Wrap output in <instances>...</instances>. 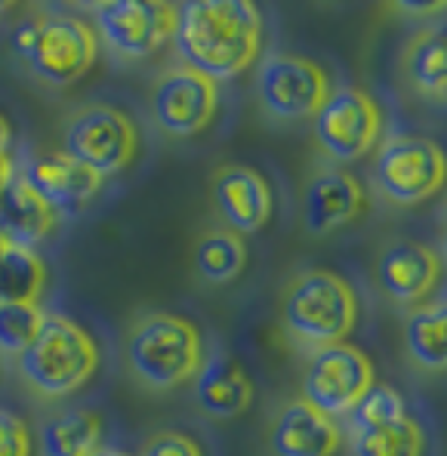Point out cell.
I'll use <instances>...</instances> for the list:
<instances>
[{
	"instance_id": "obj_13",
	"label": "cell",
	"mask_w": 447,
	"mask_h": 456,
	"mask_svg": "<svg viewBox=\"0 0 447 456\" xmlns=\"http://www.w3.org/2000/svg\"><path fill=\"white\" fill-rule=\"evenodd\" d=\"M210 198L225 228L235 234H256L269 225L275 213L272 185L259 170L247 164H223L216 167L210 183Z\"/></svg>"
},
{
	"instance_id": "obj_25",
	"label": "cell",
	"mask_w": 447,
	"mask_h": 456,
	"mask_svg": "<svg viewBox=\"0 0 447 456\" xmlns=\"http://www.w3.org/2000/svg\"><path fill=\"white\" fill-rule=\"evenodd\" d=\"M352 456H423L426 435L417 419L404 417L392 426L349 432Z\"/></svg>"
},
{
	"instance_id": "obj_7",
	"label": "cell",
	"mask_w": 447,
	"mask_h": 456,
	"mask_svg": "<svg viewBox=\"0 0 447 456\" xmlns=\"http://www.w3.org/2000/svg\"><path fill=\"white\" fill-rule=\"evenodd\" d=\"M383 133V111L362 86H339L312 118V139L333 164L362 160L377 149Z\"/></svg>"
},
{
	"instance_id": "obj_29",
	"label": "cell",
	"mask_w": 447,
	"mask_h": 456,
	"mask_svg": "<svg viewBox=\"0 0 447 456\" xmlns=\"http://www.w3.org/2000/svg\"><path fill=\"white\" fill-rule=\"evenodd\" d=\"M142 456H204L201 444L195 438L183 432H158L155 438H149Z\"/></svg>"
},
{
	"instance_id": "obj_32",
	"label": "cell",
	"mask_w": 447,
	"mask_h": 456,
	"mask_svg": "<svg viewBox=\"0 0 447 456\" xmlns=\"http://www.w3.org/2000/svg\"><path fill=\"white\" fill-rule=\"evenodd\" d=\"M90 456H130V453L115 451V447H99V451H96V453H90Z\"/></svg>"
},
{
	"instance_id": "obj_26",
	"label": "cell",
	"mask_w": 447,
	"mask_h": 456,
	"mask_svg": "<svg viewBox=\"0 0 447 456\" xmlns=\"http://www.w3.org/2000/svg\"><path fill=\"white\" fill-rule=\"evenodd\" d=\"M407 407L398 388L386 382H373L364 392V398L349 411V432H367V428H383L392 422L404 419Z\"/></svg>"
},
{
	"instance_id": "obj_15",
	"label": "cell",
	"mask_w": 447,
	"mask_h": 456,
	"mask_svg": "<svg viewBox=\"0 0 447 456\" xmlns=\"http://www.w3.org/2000/svg\"><path fill=\"white\" fill-rule=\"evenodd\" d=\"M22 173L31 183V189L50 204V210L65 213V216H77L81 210H86L102 189V176L86 170L65 151L37 154Z\"/></svg>"
},
{
	"instance_id": "obj_18",
	"label": "cell",
	"mask_w": 447,
	"mask_h": 456,
	"mask_svg": "<svg viewBox=\"0 0 447 456\" xmlns=\"http://www.w3.org/2000/svg\"><path fill=\"white\" fill-rule=\"evenodd\" d=\"M195 398L207 417L232 419L253 404V379L232 354H213L195 373Z\"/></svg>"
},
{
	"instance_id": "obj_8",
	"label": "cell",
	"mask_w": 447,
	"mask_h": 456,
	"mask_svg": "<svg viewBox=\"0 0 447 456\" xmlns=\"http://www.w3.org/2000/svg\"><path fill=\"white\" fill-rule=\"evenodd\" d=\"M65 154L93 170L96 176H115L136 158L139 133L121 109L86 105L65 120Z\"/></svg>"
},
{
	"instance_id": "obj_22",
	"label": "cell",
	"mask_w": 447,
	"mask_h": 456,
	"mask_svg": "<svg viewBox=\"0 0 447 456\" xmlns=\"http://www.w3.org/2000/svg\"><path fill=\"white\" fill-rule=\"evenodd\" d=\"M404 346L413 364L442 370L447 364V308L442 299L419 303L404 321Z\"/></svg>"
},
{
	"instance_id": "obj_30",
	"label": "cell",
	"mask_w": 447,
	"mask_h": 456,
	"mask_svg": "<svg viewBox=\"0 0 447 456\" xmlns=\"http://www.w3.org/2000/svg\"><path fill=\"white\" fill-rule=\"evenodd\" d=\"M12 173H16V164H12L10 151H4L0 154V191L6 189V183L12 179Z\"/></svg>"
},
{
	"instance_id": "obj_28",
	"label": "cell",
	"mask_w": 447,
	"mask_h": 456,
	"mask_svg": "<svg viewBox=\"0 0 447 456\" xmlns=\"http://www.w3.org/2000/svg\"><path fill=\"white\" fill-rule=\"evenodd\" d=\"M0 456H31V432L22 417L0 407Z\"/></svg>"
},
{
	"instance_id": "obj_6",
	"label": "cell",
	"mask_w": 447,
	"mask_h": 456,
	"mask_svg": "<svg viewBox=\"0 0 447 456\" xmlns=\"http://www.w3.org/2000/svg\"><path fill=\"white\" fill-rule=\"evenodd\" d=\"M447 160L438 142L426 136H392L373 158V185L386 200L413 207L444 189Z\"/></svg>"
},
{
	"instance_id": "obj_4",
	"label": "cell",
	"mask_w": 447,
	"mask_h": 456,
	"mask_svg": "<svg viewBox=\"0 0 447 456\" xmlns=\"http://www.w3.org/2000/svg\"><path fill=\"white\" fill-rule=\"evenodd\" d=\"M126 364L145 388L167 392L189 382L204 364L201 330L189 318L149 312L133 321L126 337Z\"/></svg>"
},
{
	"instance_id": "obj_1",
	"label": "cell",
	"mask_w": 447,
	"mask_h": 456,
	"mask_svg": "<svg viewBox=\"0 0 447 456\" xmlns=\"http://www.w3.org/2000/svg\"><path fill=\"white\" fill-rule=\"evenodd\" d=\"M173 44L185 69L213 84L244 75L263 46V16L250 0H191L176 6Z\"/></svg>"
},
{
	"instance_id": "obj_5",
	"label": "cell",
	"mask_w": 447,
	"mask_h": 456,
	"mask_svg": "<svg viewBox=\"0 0 447 456\" xmlns=\"http://www.w3.org/2000/svg\"><path fill=\"white\" fill-rule=\"evenodd\" d=\"M99 367V346L65 314H46L37 339L19 354L22 379L44 398L77 392Z\"/></svg>"
},
{
	"instance_id": "obj_9",
	"label": "cell",
	"mask_w": 447,
	"mask_h": 456,
	"mask_svg": "<svg viewBox=\"0 0 447 456\" xmlns=\"http://www.w3.org/2000/svg\"><path fill=\"white\" fill-rule=\"evenodd\" d=\"M377 382L373 361L362 348L349 342H337L312 352L303 373V401L330 419L349 417V411L364 398L367 388Z\"/></svg>"
},
{
	"instance_id": "obj_31",
	"label": "cell",
	"mask_w": 447,
	"mask_h": 456,
	"mask_svg": "<svg viewBox=\"0 0 447 456\" xmlns=\"http://www.w3.org/2000/svg\"><path fill=\"white\" fill-rule=\"evenodd\" d=\"M10 139H12V126H10V120L0 114V154L10 149Z\"/></svg>"
},
{
	"instance_id": "obj_12",
	"label": "cell",
	"mask_w": 447,
	"mask_h": 456,
	"mask_svg": "<svg viewBox=\"0 0 447 456\" xmlns=\"http://www.w3.org/2000/svg\"><path fill=\"white\" fill-rule=\"evenodd\" d=\"M219 105V84L198 71L176 65L151 86V114L167 136H195L213 120Z\"/></svg>"
},
{
	"instance_id": "obj_17",
	"label": "cell",
	"mask_w": 447,
	"mask_h": 456,
	"mask_svg": "<svg viewBox=\"0 0 447 456\" xmlns=\"http://www.w3.org/2000/svg\"><path fill=\"white\" fill-rule=\"evenodd\" d=\"M269 441L275 456H333L343 447V428L309 401L293 398L278 411Z\"/></svg>"
},
{
	"instance_id": "obj_21",
	"label": "cell",
	"mask_w": 447,
	"mask_h": 456,
	"mask_svg": "<svg viewBox=\"0 0 447 456\" xmlns=\"http://www.w3.org/2000/svg\"><path fill=\"white\" fill-rule=\"evenodd\" d=\"M102 447V419L86 407H69L44 419L41 453L44 456H90Z\"/></svg>"
},
{
	"instance_id": "obj_24",
	"label": "cell",
	"mask_w": 447,
	"mask_h": 456,
	"mask_svg": "<svg viewBox=\"0 0 447 456\" xmlns=\"http://www.w3.org/2000/svg\"><path fill=\"white\" fill-rule=\"evenodd\" d=\"M46 287V263L31 247L10 244L0 253V305L37 303Z\"/></svg>"
},
{
	"instance_id": "obj_19",
	"label": "cell",
	"mask_w": 447,
	"mask_h": 456,
	"mask_svg": "<svg viewBox=\"0 0 447 456\" xmlns=\"http://www.w3.org/2000/svg\"><path fill=\"white\" fill-rule=\"evenodd\" d=\"M56 228V213L31 189L22 170L12 173L0 191V234L16 247H35Z\"/></svg>"
},
{
	"instance_id": "obj_16",
	"label": "cell",
	"mask_w": 447,
	"mask_h": 456,
	"mask_svg": "<svg viewBox=\"0 0 447 456\" xmlns=\"http://www.w3.org/2000/svg\"><path fill=\"white\" fill-rule=\"evenodd\" d=\"M442 259L432 247L419 240H392L377 259V281L383 293L395 303H423L438 284Z\"/></svg>"
},
{
	"instance_id": "obj_23",
	"label": "cell",
	"mask_w": 447,
	"mask_h": 456,
	"mask_svg": "<svg viewBox=\"0 0 447 456\" xmlns=\"http://www.w3.org/2000/svg\"><path fill=\"white\" fill-rule=\"evenodd\" d=\"M247 268V244L232 228H210L195 244V272L207 284H232Z\"/></svg>"
},
{
	"instance_id": "obj_27",
	"label": "cell",
	"mask_w": 447,
	"mask_h": 456,
	"mask_svg": "<svg viewBox=\"0 0 447 456\" xmlns=\"http://www.w3.org/2000/svg\"><path fill=\"white\" fill-rule=\"evenodd\" d=\"M46 312L37 303L0 305V352L22 354L37 339Z\"/></svg>"
},
{
	"instance_id": "obj_20",
	"label": "cell",
	"mask_w": 447,
	"mask_h": 456,
	"mask_svg": "<svg viewBox=\"0 0 447 456\" xmlns=\"http://www.w3.org/2000/svg\"><path fill=\"white\" fill-rule=\"evenodd\" d=\"M402 71L407 84L419 93V96L444 99L447 90V46H444V31L442 28H423L410 37V44L404 46L402 56Z\"/></svg>"
},
{
	"instance_id": "obj_10",
	"label": "cell",
	"mask_w": 447,
	"mask_h": 456,
	"mask_svg": "<svg viewBox=\"0 0 447 456\" xmlns=\"http://www.w3.org/2000/svg\"><path fill=\"white\" fill-rule=\"evenodd\" d=\"M256 93L263 111L275 120L315 118L330 96V77L318 62L297 53H272L256 75Z\"/></svg>"
},
{
	"instance_id": "obj_33",
	"label": "cell",
	"mask_w": 447,
	"mask_h": 456,
	"mask_svg": "<svg viewBox=\"0 0 447 456\" xmlns=\"http://www.w3.org/2000/svg\"><path fill=\"white\" fill-rule=\"evenodd\" d=\"M6 247H10V240H6V238H4V234H0V253H4V250H6Z\"/></svg>"
},
{
	"instance_id": "obj_3",
	"label": "cell",
	"mask_w": 447,
	"mask_h": 456,
	"mask_svg": "<svg viewBox=\"0 0 447 456\" xmlns=\"http://www.w3.org/2000/svg\"><path fill=\"white\" fill-rule=\"evenodd\" d=\"M358 321V297L352 284L327 268H305L281 293V327L303 348H327L345 342Z\"/></svg>"
},
{
	"instance_id": "obj_11",
	"label": "cell",
	"mask_w": 447,
	"mask_h": 456,
	"mask_svg": "<svg viewBox=\"0 0 447 456\" xmlns=\"http://www.w3.org/2000/svg\"><path fill=\"white\" fill-rule=\"evenodd\" d=\"M96 28L115 56L145 59L176 31V6L164 0H109L96 6Z\"/></svg>"
},
{
	"instance_id": "obj_14",
	"label": "cell",
	"mask_w": 447,
	"mask_h": 456,
	"mask_svg": "<svg viewBox=\"0 0 447 456\" xmlns=\"http://www.w3.org/2000/svg\"><path fill=\"white\" fill-rule=\"evenodd\" d=\"M367 210L364 185L343 167H321L303 185V225L321 238L355 223Z\"/></svg>"
},
{
	"instance_id": "obj_2",
	"label": "cell",
	"mask_w": 447,
	"mask_h": 456,
	"mask_svg": "<svg viewBox=\"0 0 447 456\" xmlns=\"http://www.w3.org/2000/svg\"><path fill=\"white\" fill-rule=\"evenodd\" d=\"M16 59L46 86H69L93 69L96 28L69 12H31L10 35Z\"/></svg>"
}]
</instances>
